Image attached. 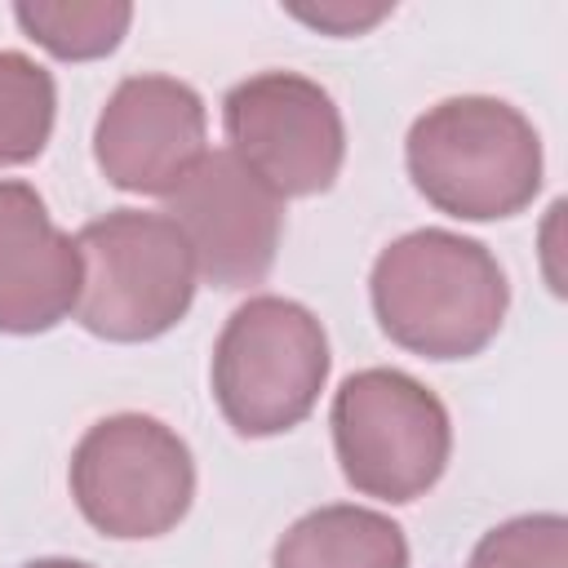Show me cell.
<instances>
[{"label": "cell", "instance_id": "7c38bea8", "mask_svg": "<svg viewBox=\"0 0 568 568\" xmlns=\"http://www.w3.org/2000/svg\"><path fill=\"white\" fill-rule=\"evenodd\" d=\"M18 27L49 49L62 62H89V58H106L129 22H133V4L124 0H71V4H13Z\"/></svg>", "mask_w": 568, "mask_h": 568}, {"label": "cell", "instance_id": "52a82bcc", "mask_svg": "<svg viewBox=\"0 0 568 568\" xmlns=\"http://www.w3.org/2000/svg\"><path fill=\"white\" fill-rule=\"evenodd\" d=\"M226 151L280 200L320 195L346 160V129L333 93L297 71H257L222 102Z\"/></svg>", "mask_w": 568, "mask_h": 568}, {"label": "cell", "instance_id": "4fadbf2b", "mask_svg": "<svg viewBox=\"0 0 568 568\" xmlns=\"http://www.w3.org/2000/svg\"><path fill=\"white\" fill-rule=\"evenodd\" d=\"M58 89L53 75L13 49H0V169L31 164L53 133Z\"/></svg>", "mask_w": 568, "mask_h": 568}, {"label": "cell", "instance_id": "5bb4252c", "mask_svg": "<svg viewBox=\"0 0 568 568\" xmlns=\"http://www.w3.org/2000/svg\"><path fill=\"white\" fill-rule=\"evenodd\" d=\"M470 568H568V519L519 515L479 537Z\"/></svg>", "mask_w": 568, "mask_h": 568}, {"label": "cell", "instance_id": "3957f363", "mask_svg": "<svg viewBox=\"0 0 568 568\" xmlns=\"http://www.w3.org/2000/svg\"><path fill=\"white\" fill-rule=\"evenodd\" d=\"M328 382L324 324L293 297L257 293L231 311L213 346V399L244 439L284 435L311 417Z\"/></svg>", "mask_w": 568, "mask_h": 568}, {"label": "cell", "instance_id": "8992f818", "mask_svg": "<svg viewBox=\"0 0 568 568\" xmlns=\"http://www.w3.org/2000/svg\"><path fill=\"white\" fill-rule=\"evenodd\" d=\"M67 475L80 515L115 541L173 532L195 497V457L186 439L146 413L93 422L80 435Z\"/></svg>", "mask_w": 568, "mask_h": 568}, {"label": "cell", "instance_id": "9c48e42d", "mask_svg": "<svg viewBox=\"0 0 568 568\" xmlns=\"http://www.w3.org/2000/svg\"><path fill=\"white\" fill-rule=\"evenodd\" d=\"M209 115L200 93L173 75H129L93 124V160L111 186L133 195H173L209 155Z\"/></svg>", "mask_w": 568, "mask_h": 568}, {"label": "cell", "instance_id": "2e32d148", "mask_svg": "<svg viewBox=\"0 0 568 568\" xmlns=\"http://www.w3.org/2000/svg\"><path fill=\"white\" fill-rule=\"evenodd\" d=\"M22 568H93V564H80V559H31Z\"/></svg>", "mask_w": 568, "mask_h": 568}, {"label": "cell", "instance_id": "6da1fadb", "mask_svg": "<svg viewBox=\"0 0 568 568\" xmlns=\"http://www.w3.org/2000/svg\"><path fill=\"white\" fill-rule=\"evenodd\" d=\"M368 297L395 346L426 359H470L497 337L510 284L479 240L422 226L377 253Z\"/></svg>", "mask_w": 568, "mask_h": 568}, {"label": "cell", "instance_id": "7a4b0ae2", "mask_svg": "<svg viewBox=\"0 0 568 568\" xmlns=\"http://www.w3.org/2000/svg\"><path fill=\"white\" fill-rule=\"evenodd\" d=\"M408 178L448 217H515L541 191V138L532 120L484 93L426 106L404 142Z\"/></svg>", "mask_w": 568, "mask_h": 568}, {"label": "cell", "instance_id": "8fae6325", "mask_svg": "<svg viewBox=\"0 0 568 568\" xmlns=\"http://www.w3.org/2000/svg\"><path fill=\"white\" fill-rule=\"evenodd\" d=\"M271 568H408L404 528L368 506H320L271 550Z\"/></svg>", "mask_w": 568, "mask_h": 568}, {"label": "cell", "instance_id": "30bf717a", "mask_svg": "<svg viewBox=\"0 0 568 568\" xmlns=\"http://www.w3.org/2000/svg\"><path fill=\"white\" fill-rule=\"evenodd\" d=\"M84 262L27 182L0 191V333H49L75 315Z\"/></svg>", "mask_w": 568, "mask_h": 568}, {"label": "cell", "instance_id": "5b68a950", "mask_svg": "<svg viewBox=\"0 0 568 568\" xmlns=\"http://www.w3.org/2000/svg\"><path fill=\"white\" fill-rule=\"evenodd\" d=\"M333 448L346 484L377 501H417L453 453L448 408L399 368H359L333 395Z\"/></svg>", "mask_w": 568, "mask_h": 568}, {"label": "cell", "instance_id": "277c9868", "mask_svg": "<svg viewBox=\"0 0 568 568\" xmlns=\"http://www.w3.org/2000/svg\"><path fill=\"white\" fill-rule=\"evenodd\" d=\"M84 284L75 320L102 342L164 337L195 302V257L164 213L111 209L75 231Z\"/></svg>", "mask_w": 568, "mask_h": 568}, {"label": "cell", "instance_id": "ba28073f", "mask_svg": "<svg viewBox=\"0 0 568 568\" xmlns=\"http://www.w3.org/2000/svg\"><path fill=\"white\" fill-rule=\"evenodd\" d=\"M164 217L186 235L195 275L213 288L262 284L275 266L284 209L231 151H209L191 178L164 195Z\"/></svg>", "mask_w": 568, "mask_h": 568}, {"label": "cell", "instance_id": "9a60e30c", "mask_svg": "<svg viewBox=\"0 0 568 568\" xmlns=\"http://www.w3.org/2000/svg\"><path fill=\"white\" fill-rule=\"evenodd\" d=\"M302 22H311V27H320V31H333V36H355V31H364V27H373V22H382L386 18V4H377V9H351V4H320V9H293Z\"/></svg>", "mask_w": 568, "mask_h": 568}]
</instances>
